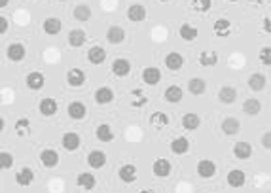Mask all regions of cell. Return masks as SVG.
<instances>
[{"instance_id": "1", "label": "cell", "mask_w": 271, "mask_h": 193, "mask_svg": "<svg viewBox=\"0 0 271 193\" xmlns=\"http://www.w3.org/2000/svg\"><path fill=\"white\" fill-rule=\"evenodd\" d=\"M61 144H63V148H65L67 151H76L78 148H80V144H82V138H80V134H78V133L68 131V133L63 134Z\"/></svg>"}, {"instance_id": "2", "label": "cell", "mask_w": 271, "mask_h": 193, "mask_svg": "<svg viewBox=\"0 0 271 193\" xmlns=\"http://www.w3.org/2000/svg\"><path fill=\"white\" fill-rule=\"evenodd\" d=\"M6 55H8V59L12 61V63H19L25 59V55H27V49H25V45L23 44H10L8 45V49H6Z\"/></svg>"}, {"instance_id": "3", "label": "cell", "mask_w": 271, "mask_h": 193, "mask_svg": "<svg viewBox=\"0 0 271 193\" xmlns=\"http://www.w3.org/2000/svg\"><path fill=\"white\" fill-rule=\"evenodd\" d=\"M226 182L229 188H243L245 182H247V174L241 171V169H233V171L227 172Z\"/></svg>"}, {"instance_id": "4", "label": "cell", "mask_w": 271, "mask_h": 193, "mask_svg": "<svg viewBox=\"0 0 271 193\" xmlns=\"http://www.w3.org/2000/svg\"><path fill=\"white\" fill-rule=\"evenodd\" d=\"M67 84L70 87H82L86 84V72L82 68H70L67 72Z\"/></svg>"}, {"instance_id": "5", "label": "cell", "mask_w": 271, "mask_h": 193, "mask_svg": "<svg viewBox=\"0 0 271 193\" xmlns=\"http://www.w3.org/2000/svg\"><path fill=\"white\" fill-rule=\"evenodd\" d=\"M197 174H199V178H212L214 176V172H216V165H214V161H211V159H201L199 163H197Z\"/></svg>"}, {"instance_id": "6", "label": "cell", "mask_w": 271, "mask_h": 193, "mask_svg": "<svg viewBox=\"0 0 271 193\" xmlns=\"http://www.w3.org/2000/svg\"><path fill=\"white\" fill-rule=\"evenodd\" d=\"M118 176H120V180H121L123 184H133L136 180V167L131 165V163L121 165L120 171H118Z\"/></svg>"}, {"instance_id": "7", "label": "cell", "mask_w": 271, "mask_h": 193, "mask_svg": "<svg viewBox=\"0 0 271 193\" xmlns=\"http://www.w3.org/2000/svg\"><path fill=\"white\" fill-rule=\"evenodd\" d=\"M32 182H34V172H32V169L23 167V169H19V171L15 172V184H17V186L27 188V186H30Z\"/></svg>"}, {"instance_id": "8", "label": "cell", "mask_w": 271, "mask_h": 193, "mask_svg": "<svg viewBox=\"0 0 271 193\" xmlns=\"http://www.w3.org/2000/svg\"><path fill=\"white\" fill-rule=\"evenodd\" d=\"M88 163H90L91 169H95V171L103 169V167L106 165V153L101 150H93L90 155H88Z\"/></svg>"}, {"instance_id": "9", "label": "cell", "mask_w": 271, "mask_h": 193, "mask_svg": "<svg viewBox=\"0 0 271 193\" xmlns=\"http://www.w3.org/2000/svg\"><path fill=\"white\" fill-rule=\"evenodd\" d=\"M40 161H42V165H44L45 169H53V167H57L59 165V153L55 150H42L40 151Z\"/></svg>"}, {"instance_id": "10", "label": "cell", "mask_w": 271, "mask_h": 193, "mask_svg": "<svg viewBox=\"0 0 271 193\" xmlns=\"http://www.w3.org/2000/svg\"><path fill=\"white\" fill-rule=\"evenodd\" d=\"M88 61L91 64H103L106 61V49L103 45H93L88 51Z\"/></svg>"}, {"instance_id": "11", "label": "cell", "mask_w": 271, "mask_h": 193, "mask_svg": "<svg viewBox=\"0 0 271 193\" xmlns=\"http://www.w3.org/2000/svg\"><path fill=\"white\" fill-rule=\"evenodd\" d=\"M67 112L68 116L72 118V119H84L86 118V114H88V108L84 103H80V101H74V103H70L67 106Z\"/></svg>"}, {"instance_id": "12", "label": "cell", "mask_w": 271, "mask_h": 193, "mask_svg": "<svg viewBox=\"0 0 271 193\" xmlns=\"http://www.w3.org/2000/svg\"><path fill=\"white\" fill-rule=\"evenodd\" d=\"M131 72V63L127 59H116L112 63V74L118 78H125Z\"/></svg>"}, {"instance_id": "13", "label": "cell", "mask_w": 271, "mask_h": 193, "mask_svg": "<svg viewBox=\"0 0 271 193\" xmlns=\"http://www.w3.org/2000/svg\"><path fill=\"white\" fill-rule=\"evenodd\" d=\"M152 172L158 178H167L171 174V163L167 159H156L154 165H152Z\"/></svg>"}, {"instance_id": "14", "label": "cell", "mask_w": 271, "mask_h": 193, "mask_svg": "<svg viewBox=\"0 0 271 193\" xmlns=\"http://www.w3.org/2000/svg\"><path fill=\"white\" fill-rule=\"evenodd\" d=\"M142 80H144L148 86H158L159 80H161L159 68H156V66H146V68L142 70Z\"/></svg>"}, {"instance_id": "15", "label": "cell", "mask_w": 271, "mask_h": 193, "mask_svg": "<svg viewBox=\"0 0 271 193\" xmlns=\"http://www.w3.org/2000/svg\"><path fill=\"white\" fill-rule=\"evenodd\" d=\"M27 87L29 89H32V91H40L45 84V78L42 72H30L29 76H27Z\"/></svg>"}, {"instance_id": "16", "label": "cell", "mask_w": 271, "mask_h": 193, "mask_svg": "<svg viewBox=\"0 0 271 193\" xmlns=\"http://www.w3.org/2000/svg\"><path fill=\"white\" fill-rule=\"evenodd\" d=\"M165 66L171 70V72H177L184 66V57L177 51H171L167 57H165Z\"/></svg>"}, {"instance_id": "17", "label": "cell", "mask_w": 271, "mask_h": 193, "mask_svg": "<svg viewBox=\"0 0 271 193\" xmlns=\"http://www.w3.org/2000/svg\"><path fill=\"white\" fill-rule=\"evenodd\" d=\"M114 91L110 87H99L97 91H95V103L97 104H108V103H112L114 101Z\"/></svg>"}, {"instance_id": "18", "label": "cell", "mask_w": 271, "mask_h": 193, "mask_svg": "<svg viewBox=\"0 0 271 193\" xmlns=\"http://www.w3.org/2000/svg\"><path fill=\"white\" fill-rule=\"evenodd\" d=\"M247 84L252 91H262V89H266V84H268V78L262 74V72H254V74H250L249 80H247Z\"/></svg>"}, {"instance_id": "19", "label": "cell", "mask_w": 271, "mask_h": 193, "mask_svg": "<svg viewBox=\"0 0 271 193\" xmlns=\"http://www.w3.org/2000/svg\"><path fill=\"white\" fill-rule=\"evenodd\" d=\"M106 40L110 44H121L125 40V30H123L120 25L108 27V30H106Z\"/></svg>"}, {"instance_id": "20", "label": "cell", "mask_w": 271, "mask_h": 193, "mask_svg": "<svg viewBox=\"0 0 271 193\" xmlns=\"http://www.w3.org/2000/svg\"><path fill=\"white\" fill-rule=\"evenodd\" d=\"M199 125H201V118L197 114L188 112V114L182 116V127L186 131H196V129H199Z\"/></svg>"}, {"instance_id": "21", "label": "cell", "mask_w": 271, "mask_h": 193, "mask_svg": "<svg viewBox=\"0 0 271 193\" xmlns=\"http://www.w3.org/2000/svg\"><path fill=\"white\" fill-rule=\"evenodd\" d=\"M127 17H129V21H133V23L142 21V19L146 17V8H144L142 4H131V6L127 8Z\"/></svg>"}, {"instance_id": "22", "label": "cell", "mask_w": 271, "mask_h": 193, "mask_svg": "<svg viewBox=\"0 0 271 193\" xmlns=\"http://www.w3.org/2000/svg\"><path fill=\"white\" fill-rule=\"evenodd\" d=\"M86 40H88V36L82 29H74V30L68 32V45L70 47H82L86 44Z\"/></svg>"}, {"instance_id": "23", "label": "cell", "mask_w": 271, "mask_h": 193, "mask_svg": "<svg viewBox=\"0 0 271 193\" xmlns=\"http://www.w3.org/2000/svg\"><path fill=\"white\" fill-rule=\"evenodd\" d=\"M165 101L167 103H171V104H177V103H181L182 97H184V91H182L181 86H169L165 89Z\"/></svg>"}, {"instance_id": "24", "label": "cell", "mask_w": 271, "mask_h": 193, "mask_svg": "<svg viewBox=\"0 0 271 193\" xmlns=\"http://www.w3.org/2000/svg\"><path fill=\"white\" fill-rule=\"evenodd\" d=\"M235 99H237V89L235 87L224 86L218 91V101L222 104H231V103H235Z\"/></svg>"}, {"instance_id": "25", "label": "cell", "mask_w": 271, "mask_h": 193, "mask_svg": "<svg viewBox=\"0 0 271 193\" xmlns=\"http://www.w3.org/2000/svg\"><path fill=\"white\" fill-rule=\"evenodd\" d=\"M44 32L45 34H49V36H55V34H59L61 32V29H63V23L59 17H47L44 21Z\"/></svg>"}, {"instance_id": "26", "label": "cell", "mask_w": 271, "mask_h": 193, "mask_svg": "<svg viewBox=\"0 0 271 193\" xmlns=\"http://www.w3.org/2000/svg\"><path fill=\"white\" fill-rule=\"evenodd\" d=\"M76 184H78V188L90 192V190L95 188V176H93L91 172H80V174L76 176Z\"/></svg>"}, {"instance_id": "27", "label": "cell", "mask_w": 271, "mask_h": 193, "mask_svg": "<svg viewBox=\"0 0 271 193\" xmlns=\"http://www.w3.org/2000/svg\"><path fill=\"white\" fill-rule=\"evenodd\" d=\"M57 110H59V104H57L53 99H42V101H40V114L45 116V118L55 116Z\"/></svg>"}, {"instance_id": "28", "label": "cell", "mask_w": 271, "mask_h": 193, "mask_svg": "<svg viewBox=\"0 0 271 193\" xmlns=\"http://www.w3.org/2000/svg\"><path fill=\"white\" fill-rule=\"evenodd\" d=\"M222 133L227 134V136H231V134H237L239 133V129H241V123H239V119H235V118H226V119H222Z\"/></svg>"}, {"instance_id": "29", "label": "cell", "mask_w": 271, "mask_h": 193, "mask_svg": "<svg viewBox=\"0 0 271 193\" xmlns=\"http://www.w3.org/2000/svg\"><path fill=\"white\" fill-rule=\"evenodd\" d=\"M233 155H235L237 159L245 161V159H249L250 155H252V146H250L249 142H237V144L233 146Z\"/></svg>"}, {"instance_id": "30", "label": "cell", "mask_w": 271, "mask_h": 193, "mask_svg": "<svg viewBox=\"0 0 271 193\" xmlns=\"http://www.w3.org/2000/svg\"><path fill=\"white\" fill-rule=\"evenodd\" d=\"M260 110H262V104H260V101L254 99V97H250V99H247V101L243 103V112H245L247 116H250V118L258 116Z\"/></svg>"}, {"instance_id": "31", "label": "cell", "mask_w": 271, "mask_h": 193, "mask_svg": "<svg viewBox=\"0 0 271 193\" xmlns=\"http://www.w3.org/2000/svg\"><path fill=\"white\" fill-rule=\"evenodd\" d=\"M190 150V140L186 136H177L173 142H171V151L177 153V155H182Z\"/></svg>"}, {"instance_id": "32", "label": "cell", "mask_w": 271, "mask_h": 193, "mask_svg": "<svg viewBox=\"0 0 271 193\" xmlns=\"http://www.w3.org/2000/svg\"><path fill=\"white\" fill-rule=\"evenodd\" d=\"M181 36L182 40H186V42H194L197 36H199V30H197V27H194V25H188V23H184L181 27Z\"/></svg>"}, {"instance_id": "33", "label": "cell", "mask_w": 271, "mask_h": 193, "mask_svg": "<svg viewBox=\"0 0 271 193\" xmlns=\"http://www.w3.org/2000/svg\"><path fill=\"white\" fill-rule=\"evenodd\" d=\"M74 19L80 23H86L91 19V8L88 6V4H78L76 8H74Z\"/></svg>"}, {"instance_id": "34", "label": "cell", "mask_w": 271, "mask_h": 193, "mask_svg": "<svg viewBox=\"0 0 271 193\" xmlns=\"http://www.w3.org/2000/svg\"><path fill=\"white\" fill-rule=\"evenodd\" d=\"M95 136H97L101 142H110V140H114V131L108 123H101V125L97 127V131H95Z\"/></svg>"}, {"instance_id": "35", "label": "cell", "mask_w": 271, "mask_h": 193, "mask_svg": "<svg viewBox=\"0 0 271 193\" xmlns=\"http://www.w3.org/2000/svg\"><path fill=\"white\" fill-rule=\"evenodd\" d=\"M212 30H214L216 36L226 38V36H229V32H231V23L227 21V19H218V21H214Z\"/></svg>"}, {"instance_id": "36", "label": "cell", "mask_w": 271, "mask_h": 193, "mask_svg": "<svg viewBox=\"0 0 271 193\" xmlns=\"http://www.w3.org/2000/svg\"><path fill=\"white\" fill-rule=\"evenodd\" d=\"M188 91L192 95H203L205 91H207V82H205L203 78H192L188 82Z\"/></svg>"}, {"instance_id": "37", "label": "cell", "mask_w": 271, "mask_h": 193, "mask_svg": "<svg viewBox=\"0 0 271 193\" xmlns=\"http://www.w3.org/2000/svg\"><path fill=\"white\" fill-rule=\"evenodd\" d=\"M146 103H148V97H146L140 89H133V91H131V106L142 108V106H146Z\"/></svg>"}, {"instance_id": "38", "label": "cell", "mask_w": 271, "mask_h": 193, "mask_svg": "<svg viewBox=\"0 0 271 193\" xmlns=\"http://www.w3.org/2000/svg\"><path fill=\"white\" fill-rule=\"evenodd\" d=\"M216 63H218L216 51H201L199 53V64L201 66H214Z\"/></svg>"}, {"instance_id": "39", "label": "cell", "mask_w": 271, "mask_h": 193, "mask_svg": "<svg viewBox=\"0 0 271 193\" xmlns=\"http://www.w3.org/2000/svg\"><path fill=\"white\" fill-rule=\"evenodd\" d=\"M150 123L156 127H167L169 125V116L165 112H154L150 116Z\"/></svg>"}, {"instance_id": "40", "label": "cell", "mask_w": 271, "mask_h": 193, "mask_svg": "<svg viewBox=\"0 0 271 193\" xmlns=\"http://www.w3.org/2000/svg\"><path fill=\"white\" fill-rule=\"evenodd\" d=\"M211 6H212V0H194V2H192V8H194L196 12H199V14L209 12Z\"/></svg>"}, {"instance_id": "41", "label": "cell", "mask_w": 271, "mask_h": 193, "mask_svg": "<svg viewBox=\"0 0 271 193\" xmlns=\"http://www.w3.org/2000/svg\"><path fill=\"white\" fill-rule=\"evenodd\" d=\"M0 167H2L4 171H10V169L14 167V155L8 153V151H2V153H0Z\"/></svg>"}, {"instance_id": "42", "label": "cell", "mask_w": 271, "mask_h": 193, "mask_svg": "<svg viewBox=\"0 0 271 193\" xmlns=\"http://www.w3.org/2000/svg\"><path fill=\"white\" fill-rule=\"evenodd\" d=\"M258 59H260V63L264 64V66H271V47L270 45H266V47L260 49Z\"/></svg>"}, {"instance_id": "43", "label": "cell", "mask_w": 271, "mask_h": 193, "mask_svg": "<svg viewBox=\"0 0 271 193\" xmlns=\"http://www.w3.org/2000/svg\"><path fill=\"white\" fill-rule=\"evenodd\" d=\"M29 125H30V121H29L27 118H19V119L15 121V131H17V134H19V136L27 134V133H29Z\"/></svg>"}, {"instance_id": "44", "label": "cell", "mask_w": 271, "mask_h": 193, "mask_svg": "<svg viewBox=\"0 0 271 193\" xmlns=\"http://www.w3.org/2000/svg\"><path fill=\"white\" fill-rule=\"evenodd\" d=\"M260 142H262V146H264L266 150H271V131H268V133H264V134H262Z\"/></svg>"}, {"instance_id": "45", "label": "cell", "mask_w": 271, "mask_h": 193, "mask_svg": "<svg viewBox=\"0 0 271 193\" xmlns=\"http://www.w3.org/2000/svg\"><path fill=\"white\" fill-rule=\"evenodd\" d=\"M262 29H264L268 34H271V15H266V17L262 19Z\"/></svg>"}, {"instance_id": "46", "label": "cell", "mask_w": 271, "mask_h": 193, "mask_svg": "<svg viewBox=\"0 0 271 193\" xmlns=\"http://www.w3.org/2000/svg\"><path fill=\"white\" fill-rule=\"evenodd\" d=\"M8 32V19L2 15L0 17V34H6Z\"/></svg>"}, {"instance_id": "47", "label": "cell", "mask_w": 271, "mask_h": 193, "mask_svg": "<svg viewBox=\"0 0 271 193\" xmlns=\"http://www.w3.org/2000/svg\"><path fill=\"white\" fill-rule=\"evenodd\" d=\"M264 2H266V0H250V4H252V6H262Z\"/></svg>"}, {"instance_id": "48", "label": "cell", "mask_w": 271, "mask_h": 193, "mask_svg": "<svg viewBox=\"0 0 271 193\" xmlns=\"http://www.w3.org/2000/svg\"><path fill=\"white\" fill-rule=\"evenodd\" d=\"M8 2H10V0H0V8H6V6H8Z\"/></svg>"}, {"instance_id": "49", "label": "cell", "mask_w": 271, "mask_h": 193, "mask_svg": "<svg viewBox=\"0 0 271 193\" xmlns=\"http://www.w3.org/2000/svg\"><path fill=\"white\" fill-rule=\"evenodd\" d=\"M138 193H156L154 190H142V192H138Z\"/></svg>"}, {"instance_id": "50", "label": "cell", "mask_w": 271, "mask_h": 193, "mask_svg": "<svg viewBox=\"0 0 271 193\" xmlns=\"http://www.w3.org/2000/svg\"><path fill=\"white\" fill-rule=\"evenodd\" d=\"M227 2H237V0H227Z\"/></svg>"}, {"instance_id": "51", "label": "cell", "mask_w": 271, "mask_h": 193, "mask_svg": "<svg viewBox=\"0 0 271 193\" xmlns=\"http://www.w3.org/2000/svg\"><path fill=\"white\" fill-rule=\"evenodd\" d=\"M161 2H169V0H161Z\"/></svg>"}, {"instance_id": "52", "label": "cell", "mask_w": 271, "mask_h": 193, "mask_svg": "<svg viewBox=\"0 0 271 193\" xmlns=\"http://www.w3.org/2000/svg\"><path fill=\"white\" fill-rule=\"evenodd\" d=\"M59 2H65V0H59Z\"/></svg>"}]
</instances>
